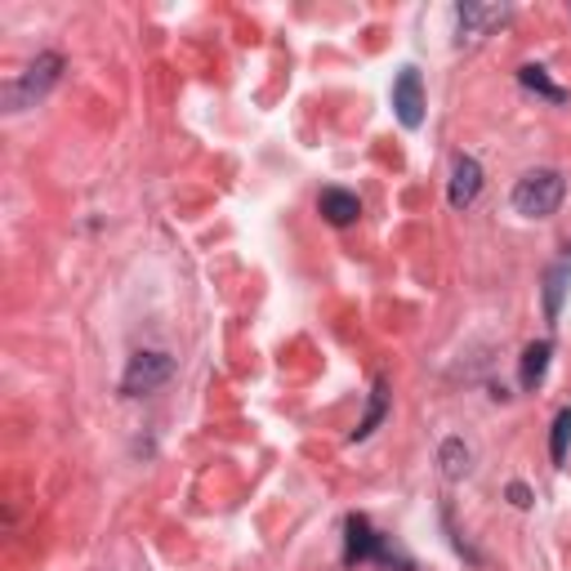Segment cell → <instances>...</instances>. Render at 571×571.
<instances>
[{
	"label": "cell",
	"instance_id": "cell-7",
	"mask_svg": "<svg viewBox=\"0 0 571 571\" xmlns=\"http://www.w3.org/2000/svg\"><path fill=\"white\" fill-rule=\"evenodd\" d=\"M478 193H483V166L460 153V157L451 161V187H447V202H451L455 210H469L473 202H478Z\"/></svg>",
	"mask_w": 571,
	"mask_h": 571
},
{
	"label": "cell",
	"instance_id": "cell-5",
	"mask_svg": "<svg viewBox=\"0 0 571 571\" xmlns=\"http://www.w3.org/2000/svg\"><path fill=\"white\" fill-rule=\"evenodd\" d=\"M509 19L505 5H478V0H464V5H455V27H460V45H478L491 27H500Z\"/></svg>",
	"mask_w": 571,
	"mask_h": 571
},
{
	"label": "cell",
	"instance_id": "cell-4",
	"mask_svg": "<svg viewBox=\"0 0 571 571\" xmlns=\"http://www.w3.org/2000/svg\"><path fill=\"white\" fill-rule=\"evenodd\" d=\"M170 375H174L170 353H161V349H143V353L130 357V366H125V375H121V393H125V398H143V393L161 389Z\"/></svg>",
	"mask_w": 571,
	"mask_h": 571
},
{
	"label": "cell",
	"instance_id": "cell-12",
	"mask_svg": "<svg viewBox=\"0 0 571 571\" xmlns=\"http://www.w3.org/2000/svg\"><path fill=\"white\" fill-rule=\"evenodd\" d=\"M518 81L527 85V89H536L540 99H549V104H562V99H567V89H562V85H554V81L545 76V68H540V63H527V68H518Z\"/></svg>",
	"mask_w": 571,
	"mask_h": 571
},
{
	"label": "cell",
	"instance_id": "cell-9",
	"mask_svg": "<svg viewBox=\"0 0 571 571\" xmlns=\"http://www.w3.org/2000/svg\"><path fill=\"white\" fill-rule=\"evenodd\" d=\"M549 357H554V344H549V340H536V344H527V353H522L518 385L527 389V393L540 389V379H545V370H549Z\"/></svg>",
	"mask_w": 571,
	"mask_h": 571
},
{
	"label": "cell",
	"instance_id": "cell-3",
	"mask_svg": "<svg viewBox=\"0 0 571 571\" xmlns=\"http://www.w3.org/2000/svg\"><path fill=\"white\" fill-rule=\"evenodd\" d=\"M63 76V54H40L32 68H23V76H14L5 85V112H23L36 99H45Z\"/></svg>",
	"mask_w": 571,
	"mask_h": 571
},
{
	"label": "cell",
	"instance_id": "cell-10",
	"mask_svg": "<svg viewBox=\"0 0 571 571\" xmlns=\"http://www.w3.org/2000/svg\"><path fill=\"white\" fill-rule=\"evenodd\" d=\"M567 281H571V246H567V255L549 268V277H545V317H549V321H558V313H562Z\"/></svg>",
	"mask_w": 571,
	"mask_h": 571
},
{
	"label": "cell",
	"instance_id": "cell-14",
	"mask_svg": "<svg viewBox=\"0 0 571 571\" xmlns=\"http://www.w3.org/2000/svg\"><path fill=\"white\" fill-rule=\"evenodd\" d=\"M567 442H571V411H558V420H554V438H549V455H554V464L567 460Z\"/></svg>",
	"mask_w": 571,
	"mask_h": 571
},
{
	"label": "cell",
	"instance_id": "cell-15",
	"mask_svg": "<svg viewBox=\"0 0 571 571\" xmlns=\"http://www.w3.org/2000/svg\"><path fill=\"white\" fill-rule=\"evenodd\" d=\"M509 500H513L518 509H532V491L522 487V483H509Z\"/></svg>",
	"mask_w": 571,
	"mask_h": 571
},
{
	"label": "cell",
	"instance_id": "cell-1",
	"mask_svg": "<svg viewBox=\"0 0 571 571\" xmlns=\"http://www.w3.org/2000/svg\"><path fill=\"white\" fill-rule=\"evenodd\" d=\"M344 562H349V567L375 562V567H385V571H415V562H411L389 536H379V532L370 527L366 513H349V518H344Z\"/></svg>",
	"mask_w": 571,
	"mask_h": 571
},
{
	"label": "cell",
	"instance_id": "cell-13",
	"mask_svg": "<svg viewBox=\"0 0 571 571\" xmlns=\"http://www.w3.org/2000/svg\"><path fill=\"white\" fill-rule=\"evenodd\" d=\"M442 473L451 483H460L464 473H469V447H464V438H447L442 442Z\"/></svg>",
	"mask_w": 571,
	"mask_h": 571
},
{
	"label": "cell",
	"instance_id": "cell-8",
	"mask_svg": "<svg viewBox=\"0 0 571 571\" xmlns=\"http://www.w3.org/2000/svg\"><path fill=\"white\" fill-rule=\"evenodd\" d=\"M317 210L326 223H336V228H349L357 215H362V202L353 193H344V187H326V193L317 197Z\"/></svg>",
	"mask_w": 571,
	"mask_h": 571
},
{
	"label": "cell",
	"instance_id": "cell-6",
	"mask_svg": "<svg viewBox=\"0 0 571 571\" xmlns=\"http://www.w3.org/2000/svg\"><path fill=\"white\" fill-rule=\"evenodd\" d=\"M393 112L406 130H420L424 125V81L415 68H402L398 81H393Z\"/></svg>",
	"mask_w": 571,
	"mask_h": 571
},
{
	"label": "cell",
	"instance_id": "cell-2",
	"mask_svg": "<svg viewBox=\"0 0 571 571\" xmlns=\"http://www.w3.org/2000/svg\"><path fill=\"white\" fill-rule=\"evenodd\" d=\"M567 197V183L558 170H532L513 183V210L527 219H549Z\"/></svg>",
	"mask_w": 571,
	"mask_h": 571
},
{
	"label": "cell",
	"instance_id": "cell-11",
	"mask_svg": "<svg viewBox=\"0 0 571 571\" xmlns=\"http://www.w3.org/2000/svg\"><path fill=\"white\" fill-rule=\"evenodd\" d=\"M389 415V389H385V379H375V389H370V406H366V415H362V424H357V434H353V442H362V438H370L375 428H379V420Z\"/></svg>",
	"mask_w": 571,
	"mask_h": 571
}]
</instances>
